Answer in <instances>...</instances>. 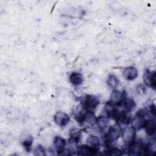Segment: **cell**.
Listing matches in <instances>:
<instances>
[{
    "label": "cell",
    "mask_w": 156,
    "mask_h": 156,
    "mask_svg": "<svg viewBox=\"0 0 156 156\" xmlns=\"http://www.w3.org/2000/svg\"><path fill=\"white\" fill-rule=\"evenodd\" d=\"M115 119L117 121H119L122 124H127V125L131 123V121L132 119L130 112L126 110L118 111Z\"/></svg>",
    "instance_id": "cell-8"
},
{
    "label": "cell",
    "mask_w": 156,
    "mask_h": 156,
    "mask_svg": "<svg viewBox=\"0 0 156 156\" xmlns=\"http://www.w3.org/2000/svg\"><path fill=\"white\" fill-rule=\"evenodd\" d=\"M34 154L36 156H44L46 155L45 148L41 144L37 145L34 151Z\"/></svg>",
    "instance_id": "cell-22"
},
{
    "label": "cell",
    "mask_w": 156,
    "mask_h": 156,
    "mask_svg": "<svg viewBox=\"0 0 156 156\" xmlns=\"http://www.w3.org/2000/svg\"><path fill=\"white\" fill-rule=\"evenodd\" d=\"M122 104L126 110L129 112L133 111L136 107V103L132 99H124L122 102Z\"/></svg>",
    "instance_id": "cell-19"
},
{
    "label": "cell",
    "mask_w": 156,
    "mask_h": 156,
    "mask_svg": "<svg viewBox=\"0 0 156 156\" xmlns=\"http://www.w3.org/2000/svg\"><path fill=\"white\" fill-rule=\"evenodd\" d=\"M107 85L113 88H115L119 84V80L116 76L113 74H110L107 80Z\"/></svg>",
    "instance_id": "cell-21"
},
{
    "label": "cell",
    "mask_w": 156,
    "mask_h": 156,
    "mask_svg": "<svg viewBox=\"0 0 156 156\" xmlns=\"http://www.w3.org/2000/svg\"><path fill=\"white\" fill-rule=\"evenodd\" d=\"M70 82L75 86H79L83 83V78L81 73L78 72H73L69 76Z\"/></svg>",
    "instance_id": "cell-14"
},
{
    "label": "cell",
    "mask_w": 156,
    "mask_h": 156,
    "mask_svg": "<svg viewBox=\"0 0 156 156\" xmlns=\"http://www.w3.org/2000/svg\"><path fill=\"white\" fill-rule=\"evenodd\" d=\"M121 133V128L119 124L116 123L111 126L108 129L107 136L108 140L111 142H114L118 140Z\"/></svg>",
    "instance_id": "cell-5"
},
{
    "label": "cell",
    "mask_w": 156,
    "mask_h": 156,
    "mask_svg": "<svg viewBox=\"0 0 156 156\" xmlns=\"http://www.w3.org/2000/svg\"><path fill=\"white\" fill-rule=\"evenodd\" d=\"M136 130L131 126L125 127L121 130V136L124 141L126 143L132 142L136 136Z\"/></svg>",
    "instance_id": "cell-4"
},
{
    "label": "cell",
    "mask_w": 156,
    "mask_h": 156,
    "mask_svg": "<svg viewBox=\"0 0 156 156\" xmlns=\"http://www.w3.org/2000/svg\"><path fill=\"white\" fill-rule=\"evenodd\" d=\"M99 104V100L98 98L93 95H88L85 98L83 107L90 112H93Z\"/></svg>",
    "instance_id": "cell-3"
},
{
    "label": "cell",
    "mask_w": 156,
    "mask_h": 156,
    "mask_svg": "<svg viewBox=\"0 0 156 156\" xmlns=\"http://www.w3.org/2000/svg\"><path fill=\"white\" fill-rule=\"evenodd\" d=\"M54 121L58 126L64 127L68 124L69 121V117L64 112H58L54 116Z\"/></svg>",
    "instance_id": "cell-7"
},
{
    "label": "cell",
    "mask_w": 156,
    "mask_h": 156,
    "mask_svg": "<svg viewBox=\"0 0 156 156\" xmlns=\"http://www.w3.org/2000/svg\"><path fill=\"white\" fill-rule=\"evenodd\" d=\"M149 112H151V114H152V115L154 116H155V107L154 104H152L150 106V110Z\"/></svg>",
    "instance_id": "cell-25"
},
{
    "label": "cell",
    "mask_w": 156,
    "mask_h": 156,
    "mask_svg": "<svg viewBox=\"0 0 156 156\" xmlns=\"http://www.w3.org/2000/svg\"><path fill=\"white\" fill-rule=\"evenodd\" d=\"M99 149L91 147L89 145H81L77 148V154L80 155H92L98 153Z\"/></svg>",
    "instance_id": "cell-10"
},
{
    "label": "cell",
    "mask_w": 156,
    "mask_h": 156,
    "mask_svg": "<svg viewBox=\"0 0 156 156\" xmlns=\"http://www.w3.org/2000/svg\"><path fill=\"white\" fill-rule=\"evenodd\" d=\"M53 144L57 154L60 155L65 149L66 143L63 138L60 136H56L54 139Z\"/></svg>",
    "instance_id": "cell-11"
},
{
    "label": "cell",
    "mask_w": 156,
    "mask_h": 156,
    "mask_svg": "<svg viewBox=\"0 0 156 156\" xmlns=\"http://www.w3.org/2000/svg\"><path fill=\"white\" fill-rule=\"evenodd\" d=\"M124 99V96L122 92L114 89L111 94L110 96V102L113 104L115 105H121L122 104V102Z\"/></svg>",
    "instance_id": "cell-9"
},
{
    "label": "cell",
    "mask_w": 156,
    "mask_h": 156,
    "mask_svg": "<svg viewBox=\"0 0 156 156\" xmlns=\"http://www.w3.org/2000/svg\"><path fill=\"white\" fill-rule=\"evenodd\" d=\"M109 118L108 116H100L97 118L96 124L101 130L105 129L108 124Z\"/></svg>",
    "instance_id": "cell-17"
},
{
    "label": "cell",
    "mask_w": 156,
    "mask_h": 156,
    "mask_svg": "<svg viewBox=\"0 0 156 156\" xmlns=\"http://www.w3.org/2000/svg\"><path fill=\"white\" fill-rule=\"evenodd\" d=\"M143 81L144 83L149 87H152L154 89L156 87V74L155 71H151L149 69H146L143 76Z\"/></svg>",
    "instance_id": "cell-6"
},
{
    "label": "cell",
    "mask_w": 156,
    "mask_h": 156,
    "mask_svg": "<svg viewBox=\"0 0 156 156\" xmlns=\"http://www.w3.org/2000/svg\"><path fill=\"white\" fill-rule=\"evenodd\" d=\"M69 142L77 144L81 138V130L78 129H73L69 131Z\"/></svg>",
    "instance_id": "cell-16"
},
{
    "label": "cell",
    "mask_w": 156,
    "mask_h": 156,
    "mask_svg": "<svg viewBox=\"0 0 156 156\" xmlns=\"http://www.w3.org/2000/svg\"><path fill=\"white\" fill-rule=\"evenodd\" d=\"M87 143L88 145L92 147L99 149V146H100V141L98 136L96 135H91L88 136L87 138Z\"/></svg>",
    "instance_id": "cell-20"
},
{
    "label": "cell",
    "mask_w": 156,
    "mask_h": 156,
    "mask_svg": "<svg viewBox=\"0 0 156 156\" xmlns=\"http://www.w3.org/2000/svg\"><path fill=\"white\" fill-rule=\"evenodd\" d=\"M32 143H33V138L31 136H29L27 138H26L22 142L23 146L24 147V149L27 152H30Z\"/></svg>",
    "instance_id": "cell-23"
},
{
    "label": "cell",
    "mask_w": 156,
    "mask_h": 156,
    "mask_svg": "<svg viewBox=\"0 0 156 156\" xmlns=\"http://www.w3.org/2000/svg\"><path fill=\"white\" fill-rule=\"evenodd\" d=\"M122 74L126 80H133L138 77V71L135 67L129 66L124 69Z\"/></svg>",
    "instance_id": "cell-12"
},
{
    "label": "cell",
    "mask_w": 156,
    "mask_h": 156,
    "mask_svg": "<svg viewBox=\"0 0 156 156\" xmlns=\"http://www.w3.org/2000/svg\"><path fill=\"white\" fill-rule=\"evenodd\" d=\"M145 129L146 133L149 136H152L155 133L156 130V122L154 118H151L147 119L145 126L144 127Z\"/></svg>",
    "instance_id": "cell-13"
},
{
    "label": "cell",
    "mask_w": 156,
    "mask_h": 156,
    "mask_svg": "<svg viewBox=\"0 0 156 156\" xmlns=\"http://www.w3.org/2000/svg\"><path fill=\"white\" fill-rule=\"evenodd\" d=\"M104 110L108 116L112 117L114 119L118 111V110L115 107V105L110 101H108L105 104L104 106Z\"/></svg>",
    "instance_id": "cell-15"
},
{
    "label": "cell",
    "mask_w": 156,
    "mask_h": 156,
    "mask_svg": "<svg viewBox=\"0 0 156 156\" xmlns=\"http://www.w3.org/2000/svg\"><path fill=\"white\" fill-rule=\"evenodd\" d=\"M96 119L97 118L96 117L95 115L93 113V112L87 111L84 116L83 122H86L87 123L91 126H94V124H96Z\"/></svg>",
    "instance_id": "cell-18"
},
{
    "label": "cell",
    "mask_w": 156,
    "mask_h": 156,
    "mask_svg": "<svg viewBox=\"0 0 156 156\" xmlns=\"http://www.w3.org/2000/svg\"><path fill=\"white\" fill-rule=\"evenodd\" d=\"M122 152L121 150H119L118 148L115 147H112L108 148L107 151H106V154L107 155H122Z\"/></svg>",
    "instance_id": "cell-24"
},
{
    "label": "cell",
    "mask_w": 156,
    "mask_h": 156,
    "mask_svg": "<svg viewBox=\"0 0 156 156\" xmlns=\"http://www.w3.org/2000/svg\"><path fill=\"white\" fill-rule=\"evenodd\" d=\"M146 115L147 112L144 110L141 109L138 111L134 118L132 119V126L136 130H138L144 128L147 121V119H146Z\"/></svg>",
    "instance_id": "cell-2"
},
{
    "label": "cell",
    "mask_w": 156,
    "mask_h": 156,
    "mask_svg": "<svg viewBox=\"0 0 156 156\" xmlns=\"http://www.w3.org/2000/svg\"><path fill=\"white\" fill-rule=\"evenodd\" d=\"M127 151L130 155H146L147 146L138 141H132L129 145Z\"/></svg>",
    "instance_id": "cell-1"
}]
</instances>
